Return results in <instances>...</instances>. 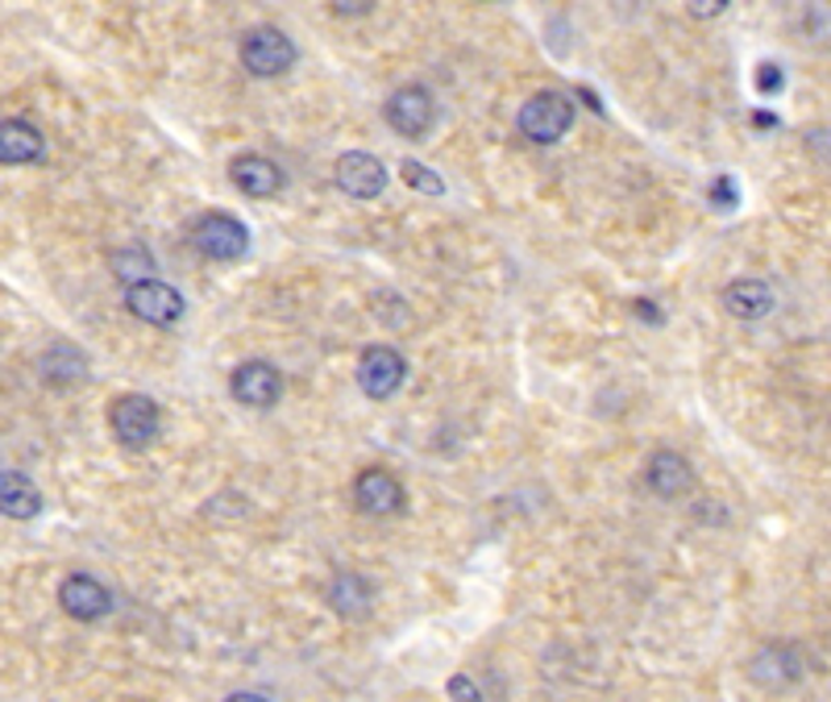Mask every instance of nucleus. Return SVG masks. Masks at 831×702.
<instances>
[{"label":"nucleus","mask_w":831,"mask_h":702,"mask_svg":"<svg viewBox=\"0 0 831 702\" xmlns=\"http://www.w3.org/2000/svg\"><path fill=\"white\" fill-rule=\"evenodd\" d=\"M108 424H113V436L125 449H150L163 433V412L145 395H121V399H113Z\"/></svg>","instance_id":"1"},{"label":"nucleus","mask_w":831,"mask_h":702,"mask_svg":"<svg viewBox=\"0 0 831 702\" xmlns=\"http://www.w3.org/2000/svg\"><path fill=\"white\" fill-rule=\"evenodd\" d=\"M516 125L528 142L549 145V142H558V138H565V129L574 125V104H570V96H561V92H537V96L524 101Z\"/></svg>","instance_id":"2"},{"label":"nucleus","mask_w":831,"mask_h":702,"mask_svg":"<svg viewBox=\"0 0 831 702\" xmlns=\"http://www.w3.org/2000/svg\"><path fill=\"white\" fill-rule=\"evenodd\" d=\"M291 62H295V42L274 25H254L242 38V67L258 80L283 75V71H291Z\"/></svg>","instance_id":"3"},{"label":"nucleus","mask_w":831,"mask_h":702,"mask_svg":"<svg viewBox=\"0 0 831 702\" xmlns=\"http://www.w3.org/2000/svg\"><path fill=\"white\" fill-rule=\"evenodd\" d=\"M191 246L212 262H233L249 249V229L229 212H208L191 225Z\"/></svg>","instance_id":"4"},{"label":"nucleus","mask_w":831,"mask_h":702,"mask_svg":"<svg viewBox=\"0 0 831 702\" xmlns=\"http://www.w3.org/2000/svg\"><path fill=\"white\" fill-rule=\"evenodd\" d=\"M383 113H387V125H391L395 133H403V138H424L436 121V104L429 96V87H420V83L395 87Z\"/></svg>","instance_id":"5"},{"label":"nucleus","mask_w":831,"mask_h":702,"mask_svg":"<svg viewBox=\"0 0 831 702\" xmlns=\"http://www.w3.org/2000/svg\"><path fill=\"white\" fill-rule=\"evenodd\" d=\"M403 374H408V362L403 353L391 350V346H371V350L358 358V387L371 395V399H387L403 387Z\"/></svg>","instance_id":"6"},{"label":"nucleus","mask_w":831,"mask_h":702,"mask_svg":"<svg viewBox=\"0 0 831 702\" xmlns=\"http://www.w3.org/2000/svg\"><path fill=\"white\" fill-rule=\"evenodd\" d=\"M125 308L145 325H175L184 316V295L163 279H145L138 288H125Z\"/></svg>","instance_id":"7"},{"label":"nucleus","mask_w":831,"mask_h":702,"mask_svg":"<svg viewBox=\"0 0 831 702\" xmlns=\"http://www.w3.org/2000/svg\"><path fill=\"white\" fill-rule=\"evenodd\" d=\"M332 179H337V187H341L346 196H353V200H374V196L387 187V166L378 163L374 154H366V150H350V154L337 159Z\"/></svg>","instance_id":"8"},{"label":"nucleus","mask_w":831,"mask_h":702,"mask_svg":"<svg viewBox=\"0 0 831 702\" xmlns=\"http://www.w3.org/2000/svg\"><path fill=\"white\" fill-rule=\"evenodd\" d=\"M229 391L246 408H274L279 395H283V374L274 371L270 362H242L229 378Z\"/></svg>","instance_id":"9"},{"label":"nucleus","mask_w":831,"mask_h":702,"mask_svg":"<svg viewBox=\"0 0 831 702\" xmlns=\"http://www.w3.org/2000/svg\"><path fill=\"white\" fill-rule=\"evenodd\" d=\"M59 602L71 620L92 623V620H101V616H108L113 595H108L92 574H71V578H62L59 586Z\"/></svg>","instance_id":"10"},{"label":"nucleus","mask_w":831,"mask_h":702,"mask_svg":"<svg viewBox=\"0 0 831 702\" xmlns=\"http://www.w3.org/2000/svg\"><path fill=\"white\" fill-rule=\"evenodd\" d=\"M353 503L366 512V516H395L403 507V487L399 478L387 475V470H362L358 482H353Z\"/></svg>","instance_id":"11"},{"label":"nucleus","mask_w":831,"mask_h":702,"mask_svg":"<svg viewBox=\"0 0 831 702\" xmlns=\"http://www.w3.org/2000/svg\"><path fill=\"white\" fill-rule=\"evenodd\" d=\"M229 179L242 196H254V200H267L283 187V171L270 163L267 154H237L229 163Z\"/></svg>","instance_id":"12"},{"label":"nucleus","mask_w":831,"mask_h":702,"mask_svg":"<svg viewBox=\"0 0 831 702\" xmlns=\"http://www.w3.org/2000/svg\"><path fill=\"white\" fill-rule=\"evenodd\" d=\"M748 678L757 686H765V690H782V686L803 678V662H798V653H794L789 644L786 648L773 644V648H761V653L748 662Z\"/></svg>","instance_id":"13"},{"label":"nucleus","mask_w":831,"mask_h":702,"mask_svg":"<svg viewBox=\"0 0 831 702\" xmlns=\"http://www.w3.org/2000/svg\"><path fill=\"white\" fill-rule=\"evenodd\" d=\"M644 482H648V491L662 499H678L690 491V461L682 454H674V449H662V454L648 457V466H644Z\"/></svg>","instance_id":"14"},{"label":"nucleus","mask_w":831,"mask_h":702,"mask_svg":"<svg viewBox=\"0 0 831 702\" xmlns=\"http://www.w3.org/2000/svg\"><path fill=\"white\" fill-rule=\"evenodd\" d=\"M719 300L736 320H761L773 312V291L761 279H736V283H727Z\"/></svg>","instance_id":"15"},{"label":"nucleus","mask_w":831,"mask_h":702,"mask_svg":"<svg viewBox=\"0 0 831 702\" xmlns=\"http://www.w3.org/2000/svg\"><path fill=\"white\" fill-rule=\"evenodd\" d=\"M46 142L42 133L30 121H4L0 125V159L13 166V163H38Z\"/></svg>","instance_id":"16"},{"label":"nucleus","mask_w":831,"mask_h":702,"mask_svg":"<svg viewBox=\"0 0 831 702\" xmlns=\"http://www.w3.org/2000/svg\"><path fill=\"white\" fill-rule=\"evenodd\" d=\"M329 602L337 616H346V620H362L366 611H371L374 602V590L371 582L362 578V574H337L329 586Z\"/></svg>","instance_id":"17"},{"label":"nucleus","mask_w":831,"mask_h":702,"mask_svg":"<svg viewBox=\"0 0 831 702\" xmlns=\"http://www.w3.org/2000/svg\"><path fill=\"white\" fill-rule=\"evenodd\" d=\"M0 503H4V516L9 519H34L42 512L38 487L21 470H4L0 475Z\"/></svg>","instance_id":"18"},{"label":"nucleus","mask_w":831,"mask_h":702,"mask_svg":"<svg viewBox=\"0 0 831 702\" xmlns=\"http://www.w3.org/2000/svg\"><path fill=\"white\" fill-rule=\"evenodd\" d=\"M113 274L125 279L129 288H138L145 279H154V258L145 254V249H117V258H113Z\"/></svg>","instance_id":"19"},{"label":"nucleus","mask_w":831,"mask_h":702,"mask_svg":"<svg viewBox=\"0 0 831 702\" xmlns=\"http://www.w3.org/2000/svg\"><path fill=\"white\" fill-rule=\"evenodd\" d=\"M403 184L415 187V191H424V196H441V191H445L441 175H433L429 166L415 163V159H408V163H403Z\"/></svg>","instance_id":"20"},{"label":"nucleus","mask_w":831,"mask_h":702,"mask_svg":"<svg viewBox=\"0 0 831 702\" xmlns=\"http://www.w3.org/2000/svg\"><path fill=\"white\" fill-rule=\"evenodd\" d=\"M445 690H449V699H454V702H482V694H478L475 682H470L466 674H454V678H449V686H445Z\"/></svg>","instance_id":"21"},{"label":"nucleus","mask_w":831,"mask_h":702,"mask_svg":"<svg viewBox=\"0 0 831 702\" xmlns=\"http://www.w3.org/2000/svg\"><path fill=\"white\" fill-rule=\"evenodd\" d=\"M694 17H711V13H724V0H694V9H690Z\"/></svg>","instance_id":"22"},{"label":"nucleus","mask_w":831,"mask_h":702,"mask_svg":"<svg viewBox=\"0 0 831 702\" xmlns=\"http://www.w3.org/2000/svg\"><path fill=\"white\" fill-rule=\"evenodd\" d=\"M711 196H719V200H724V208L736 204V187H731V179H719V184L711 187Z\"/></svg>","instance_id":"23"},{"label":"nucleus","mask_w":831,"mask_h":702,"mask_svg":"<svg viewBox=\"0 0 831 702\" xmlns=\"http://www.w3.org/2000/svg\"><path fill=\"white\" fill-rule=\"evenodd\" d=\"M757 83H761V92H777V83H782L777 67H769V62H765V67H761V80H757Z\"/></svg>","instance_id":"24"},{"label":"nucleus","mask_w":831,"mask_h":702,"mask_svg":"<svg viewBox=\"0 0 831 702\" xmlns=\"http://www.w3.org/2000/svg\"><path fill=\"white\" fill-rule=\"evenodd\" d=\"M332 9H337V13H366V9H371V0H353V4L350 0H337Z\"/></svg>","instance_id":"25"},{"label":"nucleus","mask_w":831,"mask_h":702,"mask_svg":"<svg viewBox=\"0 0 831 702\" xmlns=\"http://www.w3.org/2000/svg\"><path fill=\"white\" fill-rule=\"evenodd\" d=\"M225 702H267L262 694H249V690H237V694H229Z\"/></svg>","instance_id":"26"}]
</instances>
